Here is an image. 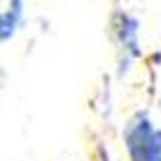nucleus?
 Segmentation results:
<instances>
[{
	"mask_svg": "<svg viewBox=\"0 0 161 161\" xmlns=\"http://www.w3.org/2000/svg\"><path fill=\"white\" fill-rule=\"evenodd\" d=\"M149 161H161V130H159V140H156V147L149 156Z\"/></svg>",
	"mask_w": 161,
	"mask_h": 161,
	"instance_id": "4",
	"label": "nucleus"
},
{
	"mask_svg": "<svg viewBox=\"0 0 161 161\" xmlns=\"http://www.w3.org/2000/svg\"><path fill=\"white\" fill-rule=\"evenodd\" d=\"M111 34L118 48V67L128 72L132 63L142 55V24L140 17L128 10H115L111 17Z\"/></svg>",
	"mask_w": 161,
	"mask_h": 161,
	"instance_id": "1",
	"label": "nucleus"
},
{
	"mask_svg": "<svg viewBox=\"0 0 161 161\" xmlns=\"http://www.w3.org/2000/svg\"><path fill=\"white\" fill-rule=\"evenodd\" d=\"M159 130L147 113H135L125 125L123 142H125V152L130 161H149L152 152L159 140Z\"/></svg>",
	"mask_w": 161,
	"mask_h": 161,
	"instance_id": "2",
	"label": "nucleus"
},
{
	"mask_svg": "<svg viewBox=\"0 0 161 161\" xmlns=\"http://www.w3.org/2000/svg\"><path fill=\"white\" fill-rule=\"evenodd\" d=\"M27 17V0H0V41L7 46L19 34Z\"/></svg>",
	"mask_w": 161,
	"mask_h": 161,
	"instance_id": "3",
	"label": "nucleus"
}]
</instances>
